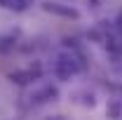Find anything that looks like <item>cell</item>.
Here are the masks:
<instances>
[{
	"instance_id": "cell-1",
	"label": "cell",
	"mask_w": 122,
	"mask_h": 120,
	"mask_svg": "<svg viewBox=\"0 0 122 120\" xmlns=\"http://www.w3.org/2000/svg\"><path fill=\"white\" fill-rule=\"evenodd\" d=\"M85 71V59L77 52H61L54 61V75L59 80H71L73 75Z\"/></svg>"
},
{
	"instance_id": "cell-2",
	"label": "cell",
	"mask_w": 122,
	"mask_h": 120,
	"mask_svg": "<svg viewBox=\"0 0 122 120\" xmlns=\"http://www.w3.org/2000/svg\"><path fill=\"white\" fill-rule=\"evenodd\" d=\"M40 75H42L40 64H33V66H28L26 71H14V73H10V80L16 82V85H28V82H33V80H38Z\"/></svg>"
},
{
	"instance_id": "cell-3",
	"label": "cell",
	"mask_w": 122,
	"mask_h": 120,
	"mask_svg": "<svg viewBox=\"0 0 122 120\" xmlns=\"http://www.w3.org/2000/svg\"><path fill=\"white\" fill-rule=\"evenodd\" d=\"M42 10L49 14L63 16V19H80V12L71 5H61V2H42Z\"/></svg>"
},
{
	"instance_id": "cell-4",
	"label": "cell",
	"mask_w": 122,
	"mask_h": 120,
	"mask_svg": "<svg viewBox=\"0 0 122 120\" xmlns=\"http://www.w3.org/2000/svg\"><path fill=\"white\" fill-rule=\"evenodd\" d=\"M59 99V87H54V85H45L42 90L33 92V97H30V101L35 106L40 104H49V101H56Z\"/></svg>"
},
{
	"instance_id": "cell-5",
	"label": "cell",
	"mask_w": 122,
	"mask_h": 120,
	"mask_svg": "<svg viewBox=\"0 0 122 120\" xmlns=\"http://www.w3.org/2000/svg\"><path fill=\"white\" fill-rule=\"evenodd\" d=\"M106 115L110 120H120L122 118V101L120 99H108L106 104Z\"/></svg>"
},
{
	"instance_id": "cell-6",
	"label": "cell",
	"mask_w": 122,
	"mask_h": 120,
	"mask_svg": "<svg viewBox=\"0 0 122 120\" xmlns=\"http://www.w3.org/2000/svg\"><path fill=\"white\" fill-rule=\"evenodd\" d=\"M0 5L5 10H12V12H24L28 7V0H0Z\"/></svg>"
},
{
	"instance_id": "cell-7",
	"label": "cell",
	"mask_w": 122,
	"mask_h": 120,
	"mask_svg": "<svg viewBox=\"0 0 122 120\" xmlns=\"http://www.w3.org/2000/svg\"><path fill=\"white\" fill-rule=\"evenodd\" d=\"M47 120H68V118H66V115H49Z\"/></svg>"
}]
</instances>
